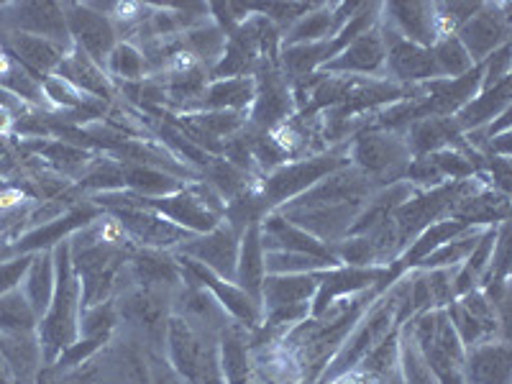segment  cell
Returning a JSON list of instances; mask_svg holds the SVG:
<instances>
[{
	"instance_id": "obj_1",
	"label": "cell",
	"mask_w": 512,
	"mask_h": 384,
	"mask_svg": "<svg viewBox=\"0 0 512 384\" xmlns=\"http://www.w3.org/2000/svg\"><path fill=\"white\" fill-rule=\"evenodd\" d=\"M54 254V297L44 318L39 320L36 336L41 344V356H44V367H54V361L77 344L80 338V315H82V290L77 280L75 267H72L70 241H62L52 249Z\"/></svg>"
},
{
	"instance_id": "obj_2",
	"label": "cell",
	"mask_w": 512,
	"mask_h": 384,
	"mask_svg": "<svg viewBox=\"0 0 512 384\" xmlns=\"http://www.w3.org/2000/svg\"><path fill=\"white\" fill-rule=\"evenodd\" d=\"M341 167H349V141L331 146V149L313 154V157L290 159V162H285L282 167H277L259 180V195H262L264 210L274 213V210L300 198L303 192H308L323 177L333 175Z\"/></svg>"
},
{
	"instance_id": "obj_3",
	"label": "cell",
	"mask_w": 512,
	"mask_h": 384,
	"mask_svg": "<svg viewBox=\"0 0 512 384\" xmlns=\"http://www.w3.org/2000/svg\"><path fill=\"white\" fill-rule=\"evenodd\" d=\"M164 359L187 384H226L218 356V336L192 328L177 315L169 318Z\"/></svg>"
},
{
	"instance_id": "obj_4",
	"label": "cell",
	"mask_w": 512,
	"mask_h": 384,
	"mask_svg": "<svg viewBox=\"0 0 512 384\" xmlns=\"http://www.w3.org/2000/svg\"><path fill=\"white\" fill-rule=\"evenodd\" d=\"M413 154L405 134L384 128H361L349 141V164L377 187L405 180Z\"/></svg>"
},
{
	"instance_id": "obj_5",
	"label": "cell",
	"mask_w": 512,
	"mask_h": 384,
	"mask_svg": "<svg viewBox=\"0 0 512 384\" xmlns=\"http://www.w3.org/2000/svg\"><path fill=\"white\" fill-rule=\"evenodd\" d=\"M254 82L256 95L249 113H246V121H249V128L267 134L274 126H280L287 118L295 116V93H292V82L282 75L280 64H259Z\"/></svg>"
},
{
	"instance_id": "obj_6",
	"label": "cell",
	"mask_w": 512,
	"mask_h": 384,
	"mask_svg": "<svg viewBox=\"0 0 512 384\" xmlns=\"http://www.w3.org/2000/svg\"><path fill=\"white\" fill-rule=\"evenodd\" d=\"M62 11L72 47L103 67L108 54L121 41L111 18L95 11L90 3H62Z\"/></svg>"
},
{
	"instance_id": "obj_7",
	"label": "cell",
	"mask_w": 512,
	"mask_h": 384,
	"mask_svg": "<svg viewBox=\"0 0 512 384\" xmlns=\"http://www.w3.org/2000/svg\"><path fill=\"white\" fill-rule=\"evenodd\" d=\"M456 39L474 64H482L489 54L510 44V3H482V8L456 31Z\"/></svg>"
},
{
	"instance_id": "obj_8",
	"label": "cell",
	"mask_w": 512,
	"mask_h": 384,
	"mask_svg": "<svg viewBox=\"0 0 512 384\" xmlns=\"http://www.w3.org/2000/svg\"><path fill=\"white\" fill-rule=\"evenodd\" d=\"M0 31L41 36L72 49L62 3H0Z\"/></svg>"
},
{
	"instance_id": "obj_9",
	"label": "cell",
	"mask_w": 512,
	"mask_h": 384,
	"mask_svg": "<svg viewBox=\"0 0 512 384\" xmlns=\"http://www.w3.org/2000/svg\"><path fill=\"white\" fill-rule=\"evenodd\" d=\"M239 244V233L226 221H221L213 231L187 239L180 249H175V254L187 256L192 262L203 264L208 272L218 274L221 280L233 282L236 280V262H239Z\"/></svg>"
},
{
	"instance_id": "obj_10",
	"label": "cell",
	"mask_w": 512,
	"mask_h": 384,
	"mask_svg": "<svg viewBox=\"0 0 512 384\" xmlns=\"http://www.w3.org/2000/svg\"><path fill=\"white\" fill-rule=\"evenodd\" d=\"M390 272L392 267H344V264L320 272L318 290H315L313 305H310V318H320L338 300L372 290Z\"/></svg>"
},
{
	"instance_id": "obj_11",
	"label": "cell",
	"mask_w": 512,
	"mask_h": 384,
	"mask_svg": "<svg viewBox=\"0 0 512 384\" xmlns=\"http://www.w3.org/2000/svg\"><path fill=\"white\" fill-rule=\"evenodd\" d=\"M100 216H105L103 208H98L93 200H80V203L72 205L64 216H59L57 221L44 223V226L31 228L24 236H18V239L13 241V249H16V254L52 251L54 246H59L62 241H70L77 231L88 228L90 223L98 221Z\"/></svg>"
},
{
	"instance_id": "obj_12",
	"label": "cell",
	"mask_w": 512,
	"mask_h": 384,
	"mask_svg": "<svg viewBox=\"0 0 512 384\" xmlns=\"http://www.w3.org/2000/svg\"><path fill=\"white\" fill-rule=\"evenodd\" d=\"M387 64V49H384L382 34L377 26L356 36L344 52L323 67V75L338 77H361V80H387L384 72Z\"/></svg>"
},
{
	"instance_id": "obj_13",
	"label": "cell",
	"mask_w": 512,
	"mask_h": 384,
	"mask_svg": "<svg viewBox=\"0 0 512 384\" xmlns=\"http://www.w3.org/2000/svg\"><path fill=\"white\" fill-rule=\"evenodd\" d=\"M172 315L182 318L198 331L210 333V336H221L231 323L236 320L228 318L226 310L221 308L216 297L210 295L203 285L187 280L177 292H172Z\"/></svg>"
},
{
	"instance_id": "obj_14",
	"label": "cell",
	"mask_w": 512,
	"mask_h": 384,
	"mask_svg": "<svg viewBox=\"0 0 512 384\" xmlns=\"http://www.w3.org/2000/svg\"><path fill=\"white\" fill-rule=\"evenodd\" d=\"M0 47L11 54L13 62L21 64L26 72H31L39 80L54 75L67 52H72L57 41L31 34H13V31H0Z\"/></svg>"
},
{
	"instance_id": "obj_15",
	"label": "cell",
	"mask_w": 512,
	"mask_h": 384,
	"mask_svg": "<svg viewBox=\"0 0 512 384\" xmlns=\"http://www.w3.org/2000/svg\"><path fill=\"white\" fill-rule=\"evenodd\" d=\"M126 269L134 285L169 292V295L180 290L182 282H185L180 262H177V256L172 251L134 249L131 256H128Z\"/></svg>"
},
{
	"instance_id": "obj_16",
	"label": "cell",
	"mask_w": 512,
	"mask_h": 384,
	"mask_svg": "<svg viewBox=\"0 0 512 384\" xmlns=\"http://www.w3.org/2000/svg\"><path fill=\"white\" fill-rule=\"evenodd\" d=\"M405 141L413 154V159L431 157V154L443 152V149H459V152H474L472 146L466 144L464 134L454 123V118L428 116L418 118L405 128Z\"/></svg>"
},
{
	"instance_id": "obj_17",
	"label": "cell",
	"mask_w": 512,
	"mask_h": 384,
	"mask_svg": "<svg viewBox=\"0 0 512 384\" xmlns=\"http://www.w3.org/2000/svg\"><path fill=\"white\" fill-rule=\"evenodd\" d=\"M510 344L507 338H492L466 349L464 379L466 384H510Z\"/></svg>"
},
{
	"instance_id": "obj_18",
	"label": "cell",
	"mask_w": 512,
	"mask_h": 384,
	"mask_svg": "<svg viewBox=\"0 0 512 384\" xmlns=\"http://www.w3.org/2000/svg\"><path fill=\"white\" fill-rule=\"evenodd\" d=\"M382 18L402 39L431 49L438 41V21L433 3H384Z\"/></svg>"
},
{
	"instance_id": "obj_19",
	"label": "cell",
	"mask_w": 512,
	"mask_h": 384,
	"mask_svg": "<svg viewBox=\"0 0 512 384\" xmlns=\"http://www.w3.org/2000/svg\"><path fill=\"white\" fill-rule=\"evenodd\" d=\"M0 356L8 377L16 384H36L44 369V356L36 333H0Z\"/></svg>"
},
{
	"instance_id": "obj_20",
	"label": "cell",
	"mask_w": 512,
	"mask_h": 384,
	"mask_svg": "<svg viewBox=\"0 0 512 384\" xmlns=\"http://www.w3.org/2000/svg\"><path fill=\"white\" fill-rule=\"evenodd\" d=\"M259 233H262L264 251H297V254L310 256H326V259H336L331 246L320 244L313 239L308 231L282 218L280 213H267L259 221Z\"/></svg>"
},
{
	"instance_id": "obj_21",
	"label": "cell",
	"mask_w": 512,
	"mask_h": 384,
	"mask_svg": "<svg viewBox=\"0 0 512 384\" xmlns=\"http://www.w3.org/2000/svg\"><path fill=\"white\" fill-rule=\"evenodd\" d=\"M54 75L64 77L77 90L93 95V98L103 100V103H111L113 98H118L116 85L111 82V77L105 75L103 67L75 47H72V52H67V57L62 59V64H59Z\"/></svg>"
},
{
	"instance_id": "obj_22",
	"label": "cell",
	"mask_w": 512,
	"mask_h": 384,
	"mask_svg": "<svg viewBox=\"0 0 512 384\" xmlns=\"http://www.w3.org/2000/svg\"><path fill=\"white\" fill-rule=\"evenodd\" d=\"M510 98H512V77H505L497 85L487 90H479L477 98L472 103H466L454 118V123L459 126L461 134H469V131H477V128L489 126L497 116H502L505 111H510Z\"/></svg>"
},
{
	"instance_id": "obj_23",
	"label": "cell",
	"mask_w": 512,
	"mask_h": 384,
	"mask_svg": "<svg viewBox=\"0 0 512 384\" xmlns=\"http://www.w3.org/2000/svg\"><path fill=\"white\" fill-rule=\"evenodd\" d=\"M218 356L226 384H254V364H251L249 328L231 323L218 336Z\"/></svg>"
},
{
	"instance_id": "obj_24",
	"label": "cell",
	"mask_w": 512,
	"mask_h": 384,
	"mask_svg": "<svg viewBox=\"0 0 512 384\" xmlns=\"http://www.w3.org/2000/svg\"><path fill=\"white\" fill-rule=\"evenodd\" d=\"M264 280H267V269H264V244L262 233H259V223H254V226H249L241 233L239 262H236V280H233V285H239L246 295H251L256 303L262 305Z\"/></svg>"
},
{
	"instance_id": "obj_25",
	"label": "cell",
	"mask_w": 512,
	"mask_h": 384,
	"mask_svg": "<svg viewBox=\"0 0 512 384\" xmlns=\"http://www.w3.org/2000/svg\"><path fill=\"white\" fill-rule=\"evenodd\" d=\"M341 29L344 26L338 21V3H315L305 16L297 18L295 24L282 34V47L333 39Z\"/></svg>"
},
{
	"instance_id": "obj_26",
	"label": "cell",
	"mask_w": 512,
	"mask_h": 384,
	"mask_svg": "<svg viewBox=\"0 0 512 384\" xmlns=\"http://www.w3.org/2000/svg\"><path fill=\"white\" fill-rule=\"evenodd\" d=\"M256 95L254 77H233V80H213L208 82L203 98H200L198 111H239L249 113Z\"/></svg>"
},
{
	"instance_id": "obj_27",
	"label": "cell",
	"mask_w": 512,
	"mask_h": 384,
	"mask_svg": "<svg viewBox=\"0 0 512 384\" xmlns=\"http://www.w3.org/2000/svg\"><path fill=\"white\" fill-rule=\"evenodd\" d=\"M54 282H57V272H54V254L52 251H39L31 259V267L26 272L24 282H21V292L26 295L29 305L34 308V313L39 315V320L44 318V313L52 305L54 297Z\"/></svg>"
},
{
	"instance_id": "obj_28",
	"label": "cell",
	"mask_w": 512,
	"mask_h": 384,
	"mask_svg": "<svg viewBox=\"0 0 512 384\" xmlns=\"http://www.w3.org/2000/svg\"><path fill=\"white\" fill-rule=\"evenodd\" d=\"M226 41V31L213 18H208V21L192 26V29L182 34V49L210 72L218 64V59L223 57V52H226Z\"/></svg>"
},
{
	"instance_id": "obj_29",
	"label": "cell",
	"mask_w": 512,
	"mask_h": 384,
	"mask_svg": "<svg viewBox=\"0 0 512 384\" xmlns=\"http://www.w3.org/2000/svg\"><path fill=\"white\" fill-rule=\"evenodd\" d=\"M123 172H126V190L146 200L167 198L187 185L185 180L169 175L164 169L144 167V164H123Z\"/></svg>"
},
{
	"instance_id": "obj_30",
	"label": "cell",
	"mask_w": 512,
	"mask_h": 384,
	"mask_svg": "<svg viewBox=\"0 0 512 384\" xmlns=\"http://www.w3.org/2000/svg\"><path fill=\"white\" fill-rule=\"evenodd\" d=\"M105 75L111 77L113 85H131V82H141L149 77V64H146L144 54L131 41H118L116 49L108 54L103 64Z\"/></svg>"
},
{
	"instance_id": "obj_31",
	"label": "cell",
	"mask_w": 512,
	"mask_h": 384,
	"mask_svg": "<svg viewBox=\"0 0 512 384\" xmlns=\"http://www.w3.org/2000/svg\"><path fill=\"white\" fill-rule=\"evenodd\" d=\"M482 233H484L482 226L466 228L461 236L446 241V244H441L438 249H433L431 254L425 256V259H420L413 269H456V267H461V264L469 259V254H472V249L477 246V241L482 239Z\"/></svg>"
},
{
	"instance_id": "obj_32",
	"label": "cell",
	"mask_w": 512,
	"mask_h": 384,
	"mask_svg": "<svg viewBox=\"0 0 512 384\" xmlns=\"http://www.w3.org/2000/svg\"><path fill=\"white\" fill-rule=\"evenodd\" d=\"M338 267L336 259L297 254V251H264L267 274H318Z\"/></svg>"
},
{
	"instance_id": "obj_33",
	"label": "cell",
	"mask_w": 512,
	"mask_h": 384,
	"mask_svg": "<svg viewBox=\"0 0 512 384\" xmlns=\"http://www.w3.org/2000/svg\"><path fill=\"white\" fill-rule=\"evenodd\" d=\"M36 328L39 315L34 313L21 287L0 295V333H36Z\"/></svg>"
},
{
	"instance_id": "obj_34",
	"label": "cell",
	"mask_w": 512,
	"mask_h": 384,
	"mask_svg": "<svg viewBox=\"0 0 512 384\" xmlns=\"http://www.w3.org/2000/svg\"><path fill=\"white\" fill-rule=\"evenodd\" d=\"M433 62H436L438 80H456V77H464L466 72H472L477 64L472 62V57L466 54V49L461 47V41L456 39V34L441 36L431 47Z\"/></svg>"
},
{
	"instance_id": "obj_35",
	"label": "cell",
	"mask_w": 512,
	"mask_h": 384,
	"mask_svg": "<svg viewBox=\"0 0 512 384\" xmlns=\"http://www.w3.org/2000/svg\"><path fill=\"white\" fill-rule=\"evenodd\" d=\"M118 331V310L116 300H108V303L93 305V308H85L80 315V338H90V341H103V344H111L113 333ZM77 338V341H80Z\"/></svg>"
},
{
	"instance_id": "obj_36",
	"label": "cell",
	"mask_w": 512,
	"mask_h": 384,
	"mask_svg": "<svg viewBox=\"0 0 512 384\" xmlns=\"http://www.w3.org/2000/svg\"><path fill=\"white\" fill-rule=\"evenodd\" d=\"M400 379L402 384H438L436 374L428 367L423 351L410 338L405 323L400 326Z\"/></svg>"
},
{
	"instance_id": "obj_37",
	"label": "cell",
	"mask_w": 512,
	"mask_h": 384,
	"mask_svg": "<svg viewBox=\"0 0 512 384\" xmlns=\"http://www.w3.org/2000/svg\"><path fill=\"white\" fill-rule=\"evenodd\" d=\"M456 269H423L425 282H428V292H431L433 310H446L448 305L456 300L454 295Z\"/></svg>"
},
{
	"instance_id": "obj_38",
	"label": "cell",
	"mask_w": 512,
	"mask_h": 384,
	"mask_svg": "<svg viewBox=\"0 0 512 384\" xmlns=\"http://www.w3.org/2000/svg\"><path fill=\"white\" fill-rule=\"evenodd\" d=\"M31 259H34V254H16L6 259V262H0V295L21 287L31 267Z\"/></svg>"
},
{
	"instance_id": "obj_39",
	"label": "cell",
	"mask_w": 512,
	"mask_h": 384,
	"mask_svg": "<svg viewBox=\"0 0 512 384\" xmlns=\"http://www.w3.org/2000/svg\"><path fill=\"white\" fill-rule=\"evenodd\" d=\"M13 126H16V113L0 105V136H3V139H11Z\"/></svg>"
},
{
	"instance_id": "obj_40",
	"label": "cell",
	"mask_w": 512,
	"mask_h": 384,
	"mask_svg": "<svg viewBox=\"0 0 512 384\" xmlns=\"http://www.w3.org/2000/svg\"><path fill=\"white\" fill-rule=\"evenodd\" d=\"M0 384H16V382H13V379L8 377V374H3V377H0Z\"/></svg>"
}]
</instances>
